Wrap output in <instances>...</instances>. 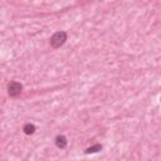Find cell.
Listing matches in <instances>:
<instances>
[{
	"mask_svg": "<svg viewBox=\"0 0 161 161\" xmlns=\"http://www.w3.org/2000/svg\"><path fill=\"white\" fill-rule=\"evenodd\" d=\"M66 40H67L66 31H57V33L50 38V46L53 48H59L66 43Z\"/></svg>",
	"mask_w": 161,
	"mask_h": 161,
	"instance_id": "cell-1",
	"label": "cell"
},
{
	"mask_svg": "<svg viewBox=\"0 0 161 161\" xmlns=\"http://www.w3.org/2000/svg\"><path fill=\"white\" fill-rule=\"evenodd\" d=\"M21 90H23V86L19 82H12L8 86V93L10 97H16L18 94H20Z\"/></svg>",
	"mask_w": 161,
	"mask_h": 161,
	"instance_id": "cell-2",
	"label": "cell"
},
{
	"mask_svg": "<svg viewBox=\"0 0 161 161\" xmlns=\"http://www.w3.org/2000/svg\"><path fill=\"white\" fill-rule=\"evenodd\" d=\"M56 145L59 148H64V147L67 146V138L64 137V136H58L56 138Z\"/></svg>",
	"mask_w": 161,
	"mask_h": 161,
	"instance_id": "cell-3",
	"label": "cell"
},
{
	"mask_svg": "<svg viewBox=\"0 0 161 161\" xmlns=\"http://www.w3.org/2000/svg\"><path fill=\"white\" fill-rule=\"evenodd\" d=\"M23 130H24V132L27 135H31V134H34V131H35V126L31 125V123H27Z\"/></svg>",
	"mask_w": 161,
	"mask_h": 161,
	"instance_id": "cell-4",
	"label": "cell"
},
{
	"mask_svg": "<svg viewBox=\"0 0 161 161\" xmlns=\"http://www.w3.org/2000/svg\"><path fill=\"white\" fill-rule=\"evenodd\" d=\"M101 148H102L101 145H94V146H92V147H88L87 150H86V152H87V154H94V152L101 151Z\"/></svg>",
	"mask_w": 161,
	"mask_h": 161,
	"instance_id": "cell-5",
	"label": "cell"
}]
</instances>
